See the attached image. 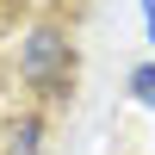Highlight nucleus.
Listing matches in <instances>:
<instances>
[{"mask_svg": "<svg viewBox=\"0 0 155 155\" xmlns=\"http://www.w3.org/2000/svg\"><path fill=\"white\" fill-rule=\"evenodd\" d=\"M19 74H25L31 87H44V93H56V87L74 74V50H68V37L50 31V25H37V31L25 37V50H19Z\"/></svg>", "mask_w": 155, "mask_h": 155, "instance_id": "1", "label": "nucleus"}, {"mask_svg": "<svg viewBox=\"0 0 155 155\" xmlns=\"http://www.w3.org/2000/svg\"><path fill=\"white\" fill-rule=\"evenodd\" d=\"M37 137H44V130H37L31 118H25V124H12V130L0 137V155H37Z\"/></svg>", "mask_w": 155, "mask_h": 155, "instance_id": "2", "label": "nucleus"}, {"mask_svg": "<svg viewBox=\"0 0 155 155\" xmlns=\"http://www.w3.org/2000/svg\"><path fill=\"white\" fill-rule=\"evenodd\" d=\"M130 87H137V99H143V106H155V62H143V68L130 74Z\"/></svg>", "mask_w": 155, "mask_h": 155, "instance_id": "3", "label": "nucleus"}, {"mask_svg": "<svg viewBox=\"0 0 155 155\" xmlns=\"http://www.w3.org/2000/svg\"><path fill=\"white\" fill-rule=\"evenodd\" d=\"M143 25H149V44H155V0H143Z\"/></svg>", "mask_w": 155, "mask_h": 155, "instance_id": "4", "label": "nucleus"}]
</instances>
